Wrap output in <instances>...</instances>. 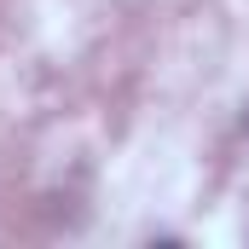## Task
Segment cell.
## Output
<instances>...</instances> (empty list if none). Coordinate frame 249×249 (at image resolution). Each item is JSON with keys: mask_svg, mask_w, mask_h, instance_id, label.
Segmentation results:
<instances>
[]
</instances>
